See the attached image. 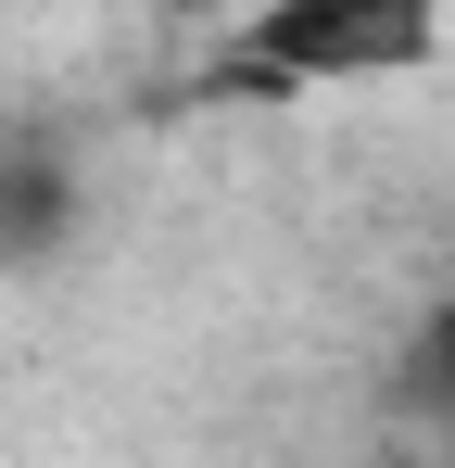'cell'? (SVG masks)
<instances>
[{"label":"cell","instance_id":"277c9868","mask_svg":"<svg viewBox=\"0 0 455 468\" xmlns=\"http://www.w3.org/2000/svg\"><path fill=\"white\" fill-rule=\"evenodd\" d=\"M177 13H203V0H177Z\"/></svg>","mask_w":455,"mask_h":468},{"label":"cell","instance_id":"7a4b0ae2","mask_svg":"<svg viewBox=\"0 0 455 468\" xmlns=\"http://www.w3.org/2000/svg\"><path fill=\"white\" fill-rule=\"evenodd\" d=\"M64 229V165H0V253H38V240Z\"/></svg>","mask_w":455,"mask_h":468},{"label":"cell","instance_id":"6da1fadb","mask_svg":"<svg viewBox=\"0 0 455 468\" xmlns=\"http://www.w3.org/2000/svg\"><path fill=\"white\" fill-rule=\"evenodd\" d=\"M455 0H240L203 51V101H329V89L430 77Z\"/></svg>","mask_w":455,"mask_h":468},{"label":"cell","instance_id":"3957f363","mask_svg":"<svg viewBox=\"0 0 455 468\" xmlns=\"http://www.w3.org/2000/svg\"><path fill=\"white\" fill-rule=\"evenodd\" d=\"M443 405H455V392H443ZM443 468H455V443H443Z\"/></svg>","mask_w":455,"mask_h":468}]
</instances>
